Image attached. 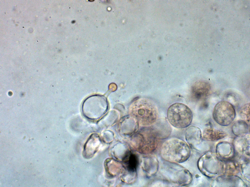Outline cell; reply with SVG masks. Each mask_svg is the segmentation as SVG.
<instances>
[{
  "mask_svg": "<svg viewBox=\"0 0 250 187\" xmlns=\"http://www.w3.org/2000/svg\"><path fill=\"white\" fill-rule=\"evenodd\" d=\"M210 89V85L208 83L204 82H198L195 84L192 88L193 95L197 100L202 99L208 95Z\"/></svg>",
  "mask_w": 250,
  "mask_h": 187,
  "instance_id": "6",
  "label": "cell"
},
{
  "mask_svg": "<svg viewBox=\"0 0 250 187\" xmlns=\"http://www.w3.org/2000/svg\"><path fill=\"white\" fill-rule=\"evenodd\" d=\"M236 115L234 106L226 101H221L217 103L213 111L214 120L218 124L223 126H227L231 124Z\"/></svg>",
  "mask_w": 250,
  "mask_h": 187,
  "instance_id": "3",
  "label": "cell"
},
{
  "mask_svg": "<svg viewBox=\"0 0 250 187\" xmlns=\"http://www.w3.org/2000/svg\"><path fill=\"white\" fill-rule=\"evenodd\" d=\"M248 123L243 120H240L235 122L232 126L233 132L236 135L240 136L246 133L248 130Z\"/></svg>",
  "mask_w": 250,
  "mask_h": 187,
  "instance_id": "7",
  "label": "cell"
},
{
  "mask_svg": "<svg viewBox=\"0 0 250 187\" xmlns=\"http://www.w3.org/2000/svg\"><path fill=\"white\" fill-rule=\"evenodd\" d=\"M97 135H92L85 144L83 155L86 159L92 158L97 151L99 144V140Z\"/></svg>",
  "mask_w": 250,
  "mask_h": 187,
  "instance_id": "4",
  "label": "cell"
},
{
  "mask_svg": "<svg viewBox=\"0 0 250 187\" xmlns=\"http://www.w3.org/2000/svg\"><path fill=\"white\" fill-rule=\"evenodd\" d=\"M204 133L205 137L212 140L219 139L223 138L225 135L223 132L215 129L211 126L206 128L204 131Z\"/></svg>",
  "mask_w": 250,
  "mask_h": 187,
  "instance_id": "8",
  "label": "cell"
},
{
  "mask_svg": "<svg viewBox=\"0 0 250 187\" xmlns=\"http://www.w3.org/2000/svg\"><path fill=\"white\" fill-rule=\"evenodd\" d=\"M201 130L198 127L191 125L187 127L185 130V137L187 143L190 146H193L200 140Z\"/></svg>",
  "mask_w": 250,
  "mask_h": 187,
  "instance_id": "5",
  "label": "cell"
},
{
  "mask_svg": "<svg viewBox=\"0 0 250 187\" xmlns=\"http://www.w3.org/2000/svg\"><path fill=\"white\" fill-rule=\"evenodd\" d=\"M125 158V163L129 170L134 171L136 169L138 164V160L136 156L134 154L127 155Z\"/></svg>",
  "mask_w": 250,
  "mask_h": 187,
  "instance_id": "9",
  "label": "cell"
},
{
  "mask_svg": "<svg viewBox=\"0 0 250 187\" xmlns=\"http://www.w3.org/2000/svg\"><path fill=\"white\" fill-rule=\"evenodd\" d=\"M160 154L162 158L166 161L180 163L188 159L190 151L188 145L184 141L173 138L167 139L163 143Z\"/></svg>",
  "mask_w": 250,
  "mask_h": 187,
  "instance_id": "1",
  "label": "cell"
},
{
  "mask_svg": "<svg viewBox=\"0 0 250 187\" xmlns=\"http://www.w3.org/2000/svg\"><path fill=\"white\" fill-rule=\"evenodd\" d=\"M250 103H247L243 105L239 111L240 115L242 120L248 123L250 122Z\"/></svg>",
  "mask_w": 250,
  "mask_h": 187,
  "instance_id": "10",
  "label": "cell"
},
{
  "mask_svg": "<svg viewBox=\"0 0 250 187\" xmlns=\"http://www.w3.org/2000/svg\"><path fill=\"white\" fill-rule=\"evenodd\" d=\"M167 119L174 127L180 129L189 126L191 123L193 117L190 108L183 103H177L171 105L167 112Z\"/></svg>",
  "mask_w": 250,
  "mask_h": 187,
  "instance_id": "2",
  "label": "cell"
}]
</instances>
